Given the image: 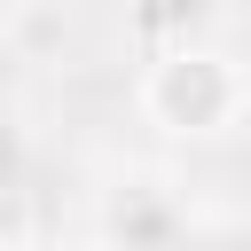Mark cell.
<instances>
[{
    "label": "cell",
    "mask_w": 251,
    "mask_h": 251,
    "mask_svg": "<svg viewBox=\"0 0 251 251\" xmlns=\"http://www.w3.org/2000/svg\"><path fill=\"white\" fill-rule=\"evenodd\" d=\"M149 102L173 118V126H188V133H204V126H220L227 110H235V78L212 63V55H173L165 71H157V86H149Z\"/></svg>",
    "instance_id": "1"
},
{
    "label": "cell",
    "mask_w": 251,
    "mask_h": 251,
    "mask_svg": "<svg viewBox=\"0 0 251 251\" xmlns=\"http://www.w3.org/2000/svg\"><path fill=\"white\" fill-rule=\"evenodd\" d=\"M8 8H16V0H0V16H8Z\"/></svg>",
    "instance_id": "2"
}]
</instances>
